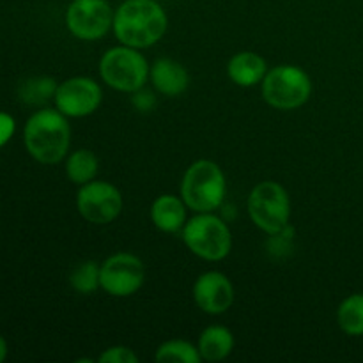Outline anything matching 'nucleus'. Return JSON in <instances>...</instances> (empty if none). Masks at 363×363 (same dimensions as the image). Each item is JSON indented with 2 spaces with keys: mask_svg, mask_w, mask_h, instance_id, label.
Wrapping results in <instances>:
<instances>
[{
  "mask_svg": "<svg viewBox=\"0 0 363 363\" xmlns=\"http://www.w3.org/2000/svg\"><path fill=\"white\" fill-rule=\"evenodd\" d=\"M23 144L28 155L41 165L60 163L71 145L67 117L57 108L35 110L25 123Z\"/></svg>",
  "mask_w": 363,
  "mask_h": 363,
  "instance_id": "f03ea898",
  "label": "nucleus"
},
{
  "mask_svg": "<svg viewBox=\"0 0 363 363\" xmlns=\"http://www.w3.org/2000/svg\"><path fill=\"white\" fill-rule=\"evenodd\" d=\"M151 64L147 62L140 50L121 45L108 48L99 59V77L117 92H133L144 89L149 80Z\"/></svg>",
  "mask_w": 363,
  "mask_h": 363,
  "instance_id": "39448f33",
  "label": "nucleus"
},
{
  "mask_svg": "<svg viewBox=\"0 0 363 363\" xmlns=\"http://www.w3.org/2000/svg\"><path fill=\"white\" fill-rule=\"evenodd\" d=\"M155 360L158 363H201V353L195 344L183 339L165 340L156 350Z\"/></svg>",
  "mask_w": 363,
  "mask_h": 363,
  "instance_id": "6ab92c4d",
  "label": "nucleus"
},
{
  "mask_svg": "<svg viewBox=\"0 0 363 363\" xmlns=\"http://www.w3.org/2000/svg\"><path fill=\"white\" fill-rule=\"evenodd\" d=\"M99 363H138V357L131 347L112 346L106 347L98 358Z\"/></svg>",
  "mask_w": 363,
  "mask_h": 363,
  "instance_id": "4be33fe9",
  "label": "nucleus"
},
{
  "mask_svg": "<svg viewBox=\"0 0 363 363\" xmlns=\"http://www.w3.org/2000/svg\"><path fill=\"white\" fill-rule=\"evenodd\" d=\"M247 211L257 229L268 236L289 227L291 199L286 188L277 181H261L252 188L247 199Z\"/></svg>",
  "mask_w": 363,
  "mask_h": 363,
  "instance_id": "0eeeda50",
  "label": "nucleus"
},
{
  "mask_svg": "<svg viewBox=\"0 0 363 363\" xmlns=\"http://www.w3.org/2000/svg\"><path fill=\"white\" fill-rule=\"evenodd\" d=\"M155 103L156 99L155 96H152V92L144 91V89L133 92V105L137 106L138 110H151L152 106H155Z\"/></svg>",
  "mask_w": 363,
  "mask_h": 363,
  "instance_id": "b1692460",
  "label": "nucleus"
},
{
  "mask_svg": "<svg viewBox=\"0 0 363 363\" xmlns=\"http://www.w3.org/2000/svg\"><path fill=\"white\" fill-rule=\"evenodd\" d=\"M199 353L204 362H222L233 353L234 335L222 325H211L199 335Z\"/></svg>",
  "mask_w": 363,
  "mask_h": 363,
  "instance_id": "dca6fc26",
  "label": "nucleus"
},
{
  "mask_svg": "<svg viewBox=\"0 0 363 363\" xmlns=\"http://www.w3.org/2000/svg\"><path fill=\"white\" fill-rule=\"evenodd\" d=\"M169 16L156 0H124L113 11L112 32L121 45L144 50L162 41Z\"/></svg>",
  "mask_w": 363,
  "mask_h": 363,
  "instance_id": "f257e3e1",
  "label": "nucleus"
},
{
  "mask_svg": "<svg viewBox=\"0 0 363 363\" xmlns=\"http://www.w3.org/2000/svg\"><path fill=\"white\" fill-rule=\"evenodd\" d=\"M101 289L116 298L133 296L145 280V266L130 252H117L101 262Z\"/></svg>",
  "mask_w": 363,
  "mask_h": 363,
  "instance_id": "9d476101",
  "label": "nucleus"
},
{
  "mask_svg": "<svg viewBox=\"0 0 363 363\" xmlns=\"http://www.w3.org/2000/svg\"><path fill=\"white\" fill-rule=\"evenodd\" d=\"M124 199L119 188L108 181L94 179L82 184L77 194V209L82 218L94 225H106L119 218Z\"/></svg>",
  "mask_w": 363,
  "mask_h": 363,
  "instance_id": "6e6552de",
  "label": "nucleus"
},
{
  "mask_svg": "<svg viewBox=\"0 0 363 363\" xmlns=\"http://www.w3.org/2000/svg\"><path fill=\"white\" fill-rule=\"evenodd\" d=\"M149 82L160 94L167 96V98H177L186 92L188 85H190V74L181 62L169 59V57H162V59L155 60V64H151Z\"/></svg>",
  "mask_w": 363,
  "mask_h": 363,
  "instance_id": "ddd939ff",
  "label": "nucleus"
},
{
  "mask_svg": "<svg viewBox=\"0 0 363 363\" xmlns=\"http://www.w3.org/2000/svg\"><path fill=\"white\" fill-rule=\"evenodd\" d=\"M113 11L108 0H73L66 9V28L80 41H99L112 30Z\"/></svg>",
  "mask_w": 363,
  "mask_h": 363,
  "instance_id": "1a4fd4ad",
  "label": "nucleus"
},
{
  "mask_svg": "<svg viewBox=\"0 0 363 363\" xmlns=\"http://www.w3.org/2000/svg\"><path fill=\"white\" fill-rule=\"evenodd\" d=\"M191 294L195 305L209 315L223 314L234 303V286L222 272H206L199 275Z\"/></svg>",
  "mask_w": 363,
  "mask_h": 363,
  "instance_id": "f8f14e48",
  "label": "nucleus"
},
{
  "mask_svg": "<svg viewBox=\"0 0 363 363\" xmlns=\"http://www.w3.org/2000/svg\"><path fill=\"white\" fill-rule=\"evenodd\" d=\"M186 209L188 206L181 199V195L162 194L152 201L149 215H151L152 225L158 230L167 234L181 233L186 223Z\"/></svg>",
  "mask_w": 363,
  "mask_h": 363,
  "instance_id": "4468645a",
  "label": "nucleus"
},
{
  "mask_svg": "<svg viewBox=\"0 0 363 363\" xmlns=\"http://www.w3.org/2000/svg\"><path fill=\"white\" fill-rule=\"evenodd\" d=\"M14 131H16L14 117L7 112H0V149L13 138Z\"/></svg>",
  "mask_w": 363,
  "mask_h": 363,
  "instance_id": "5701e85b",
  "label": "nucleus"
},
{
  "mask_svg": "<svg viewBox=\"0 0 363 363\" xmlns=\"http://www.w3.org/2000/svg\"><path fill=\"white\" fill-rule=\"evenodd\" d=\"M183 241L188 250L202 261H223L233 250V234L223 218L213 213H197L186 220L183 230Z\"/></svg>",
  "mask_w": 363,
  "mask_h": 363,
  "instance_id": "20e7f679",
  "label": "nucleus"
},
{
  "mask_svg": "<svg viewBox=\"0 0 363 363\" xmlns=\"http://www.w3.org/2000/svg\"><path fill=\"white\" fill-rule=\"evenodd\" d=\"M181 199L195 213H213L225 202L227 181L218 163L197 160L181 179Z\"/></svg>",
  "mask_w": 363,
  "mask_h": 363,
  "instance_id": "7ed1b4c3",
  "label": "nucleus"
},
{
  "mask_svg": "<svg viewBox=\"0 0 363 363\" xmlns=\"http://www.w3.org/2000/svg\"><path fill=\"white\" fill-rule=\"evenodd\" d=\"M268 73V64L264 57L255 52H238L227 62V74L230 82L240 87L261 85Z\"/></svg>",
  "mask_w": 363,
  "mask_h": 363,
  "instance_id": "2eb2a0df",
  "label": "nucleus"
},
{
  "mask_svg": "<svg viewBox=\"0 0 363 363\" xmlns=\"http://www.w3.org/2000/svg\"><path fill=\"white\" fill-rule=\"evenodd\" d=\"M262 99L272 108L296 110L303 106L312 96L311 74L294 64H280L272 67L261 82Z\"/></svg>",
  "mask_w": 363,
  "mask_h": 363,
  "instance_id": "423d86ee",
  "label": "nucleus"
},
{
  "mask_svg": "<svg viewBox=\"0 0 363 363\" xmlns=\"http://www.w3.org/2000/svg\"><path fill=\"white\" fill-rule=\"evenodd\" d=\"M337 325L346 335L363 337V293H353L340 301Z\"/></svg>",
  "mask_w": 363,
  "mask_h": 363,
  "instance_id": "a211bd4d",
  "label": "nucleus"
},
{
  "mask_svg": "<svg viewBox=\"0 0 363 363\" xmlns=\"http://www.w3.org/2000/svg\"><path fill=\"white\" fill-rule=\"evenodd\" d=\"M99 170V160L91 149H77L66 156V176L71 183L82 184L96 179Z\"/></svg>",
  "mask_w": 363,
  "mask_h": 363,
  "instance_id": "f3484780",
  "label": "nucleus"
},
{
  "mask_svg": "<svg viewBox=\"0 0 363 363\" xmlns=\"http://www.w3.org/2000/svg\"><path fill=\"white\" fill-rule=\"evenodd\" d=\"M7 358V342L2 335H0V363Z\"/></svg>",
  "mask_w": 363,
  "mask_h": 363,
  "instance_id": "393cba45",
  "label": "nucleus"
},
{
  "mask_svg": "<svg viewBox=\"0 0 363 363\" xmlns=\"http://www.w3.org/2000/svg\"><path fill=\"white\" fill-rule=\"evenodd\" d=\"M103 101V91L91 77H71L55 89L53 103L59 112L71 119H80L94 113Z\"/></svg>",
  "mask_w": 363,
  "mask_h": 363,
  "instance_id": "9b49d317",
  "label": "nucleus"
},
{
  "mask_svg": "<svg viewBox=\"0 0 363 363\" xmlns=\"http://www.w3.org/2000/svg\"><path fill=\"white\" fill-rule=\"evenodd\" d=\"M55 80L50 77H35L28 78L20 89V98L25 103H30V105H41V103L48 101L50 98L53 99L57 89Z\"/></svg>",
  "mask_w": 363,
  "mask_h": 363,
  "instance_id": "412c9836",
  "label": "nucleus"
},
{
  "mask_svg": "<svg viewBox=\"0 0 363 363\" xmlns=\"http://www.w3.org/2000/svg\"><path fill=\"white\" fill-rule=\"evenodd\" d=\"M101 264L96 261H84L73 268L69 275V284L77 293L92 294L101 287Z\"/></svg>",
  "mask_w": 363,
  "mask_h": 363,
  "instance_id": "aec40b11",
  "label": "nucleus"
}]
</instances>
